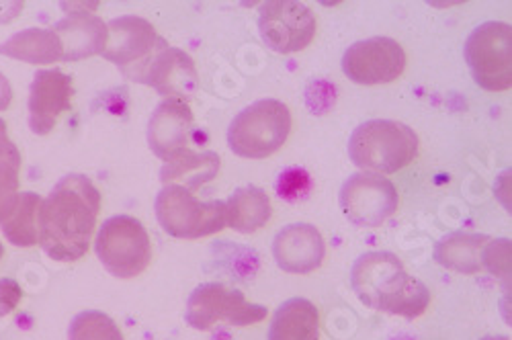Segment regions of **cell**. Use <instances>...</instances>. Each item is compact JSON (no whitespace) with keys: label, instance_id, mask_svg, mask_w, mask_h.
<instances>
[{"label":"cell","instance_id":"e0dca14e","mask_svg":"<svg viewBox=\"0 0 512 340\" xmlns=\"http://www.w3.org/2000/svg\"><path fill=\"white\" fill-rule=\"evenodd\" d=\"M52 29L62 41L66 62L101 56L107 48V23L95 13H70L60 19Z\"/></svg>","mask_w":512,"mask_h":340},{"label":"cell","instance_id":"d4e9b609","mask_svg":"<svg viewBox=\"0 0 512 340\" xmlns=\"http://www.w3.org/2000/svg\"><path fill=\"white\" fill-rule=\"evenodd\" d=\"M19 168L21 154L17 148L0 158V224L11 218L19 203Z\"/></svg>","mask_w":512,"mask_h":340},{"label":"cell","instance_id":"5b68a950","mask_svg":"<svg viewBox=\"0 0 512 340\" xmlns=\"http://www.w3.org/2000/svg\"><path fill=\"white\" fill-rule=\"evenodd\" d=\"M154 211L160 228L181 240L205 238L226 228V201H199L181 185H162Z\"/></svg>","mask_w":512,"mask_h":340},{"label":"cell","instance_id":"d6986e66","mask_svg":"<svg viewBox=\"0 0 512 340\" xmlns=\"http://www.w3.org/2000/svg\"><path fill=\"white\" fill-rule=\"evenodd\" d=\"M492 238L488 234L476 232H451L443 236L433 252L437 265L461 273L476 275L482 269V250Z\"/></svg>","mask_w":512,"mask_h":340},{"label":"cell","instance_id":"7c38bea8","mask_svg":"<svg viewBox=\"0 0 512 340\" xmlns=\"http://www.w3.org/2000/svg\"><path fill=\"white\" fill-rule=\"evenodd\" d=\"M406 52L392 37H369L353 44L343 56V72L355 84L373 87L402 76Z\"/></svg>","mask_w":512,"mask_h":340},{"label":"cell","instance_id":"30bf717a","mask_svg":"<svg viewBox=\"0 0 512 340\" xmlns=\"http://www.w3.org/2000/svg\"><path fill=\"white\" fill-rule=\"evenodd\" d=\"M338 201L353 226L379 228L396 214L400 195L386 175L359 170L340 187Z\"/></svg>","mask_w":512,"mask_h":340},{"label":"cell","instance_id":"f1b7e54d","mask_svg":"<svg viewBox=\"0 0 512 340\" xmlns=\"http://www.w3.org/2000/svg\"><path fill=\"white\" fill-rule=\"evenodd\" d=\"M482 340H510L508 336H484Z\"/></svg>","mask_w":512,"mask_h":340},{"label":"cell","instance_id":"52a82bcc","mask_svg":"<svg viewBox=\"0 0 512 340\" xmlns=\"http://www.w3.org/2000/svg\"><path fill=\"white\" fill-rule=\"evenodd\" d=\"M465 62L478 87L490 93L508 91L512 84V27L488 21L469 33Z\"/></svg>","mask_w":512,"mask_h":340},{"label":"cell","instance_id":"9c48e42d","mask_svg":"<svg viewBox=\"0 0 512 340\" xmlns=\"http://www.w3.org/2000/svg\"><path fill=\"white\" fill-rule=\"evenodd\" d=\"M267 308L246 302L238 289L222 283H203L193 289L187 302L185 320L195 330H211L218 322L230 326H250L267 318Z\"/></svg>","mask_w":512,"mask_h":340},{"label":"cell","instance_id":"6da1fadb","mask_svg":"<svg viewBox=\"0 0 512 340\" xmlns=\"http://www.w3.org/2000/svg\"><path fill=\"white\" fill-rule=\"evenodd\" d=\"M101 193L84 175L62 177L48 197L41 199L37 216V244L52 261L74 263L89 252Z\"/></svg>","mask_w":512,"mask_h":340},{"label":"cell","instance_id":"ffe728a7","mask_svg":"<svg viewBox=\"0 0 512 340\" xmlns=\"http://www.w3.org/2000/svg\"><path fill=\"white\" fill-rule=\"evenodd\" d=\"M269 340H320L318 308L306 297L287 300L273 314Z\"/></svg>","mask_w":512,"mask_h":340},{"label":"cell","instance_id":"7a4b0ae2","mask_svg":"<svg viewBox=\"0 0 512 340\" xmlns=\"http://www.w3.org/2000/svg\"><path fill=\"white\" fill-rule=\"evenodd\" d=\"M351 285L359 300L390 316L414 320L431 304V291L422 281L406 273L394 252H365L351 271Z\"/></svg>","mask_w":512,"mask_h":340},{"label":"cell","instance_id":"277c9868","mask_svg":"<svg viewBox=\"0 0 512 340\" xmlns=\"http://www.w3.org/2000/svg\"><path fill=\"white\" fill-rule=\"evenodd\" d=\"M289 132V107L277 99H261L232 119L228 127V146L240 158L263 160L283 148Z\"/></svg>","mask_w":512,"mask_h":340},{"label":"cell","instance_id":"ac0fdd59","mask_svg":"<svg viewBox=\"0 0 512 340\" xmlns=\"http://www.w3.org/2000/svg\"><path fill=\"white\" fill-rule=\"evenodd\" d=\"M160 183L162 185H181L191 193L199 191L203 185L218 177L222 158L218 152H195L189 146L181 148L173 156L162 160Z\"/></svg>","mask_w":512,"mask_h":340},{"label":"cell","instance_id":"484cf974","mask_svg":"<svg viewBox=\"0 0 512 340\" xmlns=\"http://www.w3.org/2000/svg\"><path fill=\"white\" fill-rule=\"evenodd\" d=\"M482 269L492 273L502 287V308L506 318V302L510 306V240L498 238L490 240L482 250Z\"/></svg>","mask_w":512,"mask_h":340},{"label":"cell","instance_id":"f546056e","mask_svg":"<svg viewBox=\"0 0 512 340\" xmlns=\"http://www.w3.org/2000/svg\"><path fill=\"white\" fill-rule=\"evenodd\" d=\"M3 254H5V248H3V244H0V259H3Z\"/></svg>","mask_w":512,"mask_h":340},{"label":"cell","instance_id":"44dd1931","mask_svg":"<svg viewBox=\"0 0 512 340\" xmlns=\"http://www.w3.org/2000/svg\"><path fill=\"white\" fill-rule=\"evenodd\" d=\"M0 54L27 64H56L64 60L62 41L54 29H23L0 44Z\"/></svg>","mask_w":512,"mask_h":340},{"label":"cell","instance_id":"4316f807","mask_svg":"<svg viewBox=\"0 0 512 340\" xmlns=\"http://www.w3.org/2000/svg\"><path fill=\"white\" fill-rule=\"evenodd\" d=\"M11 99H13V89H11V84H9L7 76H5L3 72H0V111L9 109Z\"/></svg>","mask_w":512,"mask_h":340},{"label":"cell","instance_id":"4fadbf2b","mask_svg":"<svg viewBox=\"0 0 512 340\" xmlns=\"http://www.w3.org/2000/svg\"><path fill=\"white\" fill-rule=\"evenodd\" d=\"M72 80L58 68L37 70L29 87V130L48 136L58 117L70 109Z\"/></svg>","mask_w":512,"mask_h":340},{"label":"cell","instance_id":"8992f818","mask_svg":"<svg viewBox=\"0 0 512 340\" xmlns=\"http://www.w3.org/2000/svg\"><path fill=\"white\" fill-rule=\"evenodd\" d=\"M101 265L117 279H134L152 261V244L146 228L132 216H113L103 222L95 238Z\"/></svg>","mask_w":512,"mask_h":340},{"label":"cell","instance_id":"3957f363","mask_svg":"<svg viewBox=\"0 0 512 340\" xmlns=\"http://www.w3.org/2000/svg\"><path fill=\"white\" fill-rule=\"evenodd\" d=\"M418 136L410 125L394 119H369L349 140L351 162L359 170L392 175L418 156Z\"/></svg>","mask_w":512,"mask_h":340},{"label":"cell","instance_id":"8fae6325","mask_svg":"<svg viewBox=\"0 0 512 340\" xmlns=\"http://www.w3.org/2000/svg\"><path fill=\"white\" fill-rule=\"evenodd\" d=\"M259 33L269 50L277 54H295L312 44L316 35V17L304 3L273 0L261 9Z\"/></svg>","mask_w":512,"mask_h":340},{"label":"cell","instance_id":"7402d4cb","mask_svg":"<svg viewBox=\"0 0 512 340\" xmlns=\"http://www.w3.org/2000/svg\"><path fill=\"white\" fill-rule=\"evenodd\" d=\"M271 214L273 209L269 195L254 185L236 189L226 201V226L240 234H254L261 230L271 220Z\"/></svg>","mask_w":512,"mask_h":340},{"label":"cell","instance_id":"5bb4252c","mask_svg":"<svg viewBox=\"0 0 512 340\" xmlns=\"http://www.w3.org/2000/svg\"><path fill=\"white\" fill-rule=\"evenodd\" d=\"M109 39L101 54L107 62L121 70L144 62L160 44V35L154 25L138 15H123L107 23Z\"/></svg>","mask_w":512,"mask_h":340},{"label":"cell","instance_id":"83f0119b","mask_svg":"<svg viewBox=\"0 0 512 340\" xmlns=\"http://www.w3.org/2000/svg\"><path fill=\"white\" fill-rule=\"evenodd\" d=\"M17 146L9 140V134H7V123L0 119V158H3L5 154H9L11 150H15Z\"/></svg>","mask_w":512,"mask_h":340},{"label":"cell","instance_id":"2e32d148","mask_svg":"<svg viewBox=\"0 0 512 340\" xmlns=\"http://www.w3.org/2000/svg\"><path fill=\"white\" fill-rule=\"evenodd\" d=\"M193 132V113L181 99H162L148 121V146L154 156L166 160L189 146Z\"/></svg>","mask_w":512,"mask_h":340},{"label":"cell","instance_id":"ba28073f","mask_svg":"<svg viewBox=\"0 0 512 340\" xmlns=\"http://www.w3.org/2000/svg\"><path fill=\"white\" fill-rule=\"evenodd\" d=\"M121 76L130 82L146 84L164 99H181L185 103L193 99L199 87L193 58L181 48L168 46L164 37L144 62L121 70Z\"/></svg>","mask_w":512,"mask_h":340},{"label":"cell","instance_id":"cb8c5ba5","mask_svg":"<svg viewBox=\"0 0 512 340\" xmlns=\"http://www.w3.org/2000/svg\"><path fill=\"white\" fill-rule=\"evenodd\" d=\"M68 340H123V334L111 316L87 310L70 322Z\"/></svg>","mask_w":512,"mask_h":340},{"label":"cell","instance_id":"9a60e30c","mask_svg":"<svg viewBox=\"0 0 512 340\" xmlns=\"http://www.w3.org/2000/svg\"><path fill=\"white\" fill-rule=\"evenodd\" d=\"M273 257L281 271L308 275L324 263L326 242L312 224H289L273 240Z\"/></svg>","mask_w":512,"mask_h":340},{"label":"cell","instance_id":"603a6c76","mask_svg":"<svg viewBox=\"0 0 512 340\" xmlns=\"http://www.w3.org/2000/svg\"><path fill=\"white\" fill-rule=\"evenodd\" d=\"M41 195L37 193H21L19 203L11 218L0 224L3 228L5 238L19 248H29L37 244V216H39V205H41Z\"/></svg>","mask_w":512,"mask_h":340}]
</instances>
